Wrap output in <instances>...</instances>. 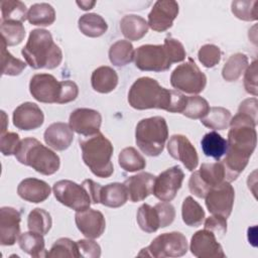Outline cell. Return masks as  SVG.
I'll use <instances>...</instances> for the list:
<instances>
[{"label":"cell","mask_w":258,"mask_h":258,"mask_svg":"<svg viewBox=\"0 0 258 258\" xmlns=\"http://www.w3.org/2000/svg\"><path fill=\"white\" fill-rule=\"evenodd\" d=\"M21 53L26 63L34 70H52L58 67L62 60L60 47L54 43L50 32L41 28L30 31Z\"/></svg>","instance_id":"cell-4"},{"label":"cell","mask_w":258,"mask_h":258,"mask_svg":"<svg viewBox=\"0 0 258 258\" xmlns=\"http://www.w3.org/2000/svg\"><path fill=\"white\" fill-rule=\"evenodd\" d=\"M82 184L87 188L91 197L92 204H99V192H100L101 185L92 179H85Z\"/></svg>","instance_id":"cell-51"},{"label":"cell","mask_w":258,"mask_h":258,"mask_svg":"<svg viewBox=\"0 0 258 258\" xmlns=\"http://www.w3.org/2000/svg\"><path fill=\"white\" fill-rule=\"evenodd\" d=\"M52 191L55 199L61 205L76 212L87 210L92 204L87 188L83 184H78L73 180L61 179L54 182Z\"/></svg>","instance_id":"cell-12"},{"label":"cell","mask_w":258,"mask_h":258,"mask_svg":"<svg viewBox=\"0 0 258 258\" xmlns=\"http://www.w3.org/2000/svg\"><path fill=\"white\" fill-rule=\"evenodd\" d=\"M118 162L121 168L128 172L139 171L146 166L144 157L137 151V149L131 146L121 150L118 156Z\"/></svg>","instance_id":"cell-37"},{"label":"cell","mask_w":258,"mask_h":258,"mask_svg":"<svg viewBox=\"0 0 258 258\" xmlns=\"http://www.w3.org/2000/svg\"><path fill=\"white\" fill-rule=\"evenodd\" d=\"M91 84L96 92L108 94L117 87L118 75L111 67H99L92 74Z\"/></svg>","instance_id":"cell-26"},{"label":"cell","mask_w":258,"mask_h":258,"mask_svg":"<svg viewBox=\"0 0 258 258\" xmlns=\"http://www.w3.org/2000/svg\"><path fill=\"white\" fill-rule=\"evenodd\" d=\"M204 225L205 229L210 230L219 237H223L227 232V219L219 215H213L207 218Z\"/></svg>","instance_id":"cell-49"},{"label":"cell","mask_w":258,"mask_h":258,"mask_svg":"<svg viewBox=\"0 0 258 258\" xmlns=\"http://www.w3.org/2000/svg\"><path fill=\"white\" fill-rule=\"evenodd\" d=\"M248 68V57L246 54L237 52L232 54L222 70V77L227 82L237 81Z\"/></svg>","instance_id":"cell-34"},{"label":"cell","mask_w":258,"mask_h":258,"mask_svg":"<svg viewBox=\"0 0 258 258\" xmlns=\"http://www.w3.org/2000/svg\"><path fill=\"white\" fill-rule=\"evenodd\" d=\"M179 11L178 3L173 0L156 1L148 14V27L157 32L170 28Z\"/></svg>","instance_id":"cell-15"},{"label":"cell","mask_w":258,"mask_h":258,"mask_svg":"<svg viewBox=\"0 0 258 258\" xmlns=\"http://www.w3.org/2000/svg\"><path fill=\"white\" fill-rule=\"evenodd\" d=\"M137 224L146 233H154L160 228V218L155 207L143 204L139 207L136 215Z\"/></svg>","instance_id":"cell-33"},{"label":"cell","mask_w":258,"mask_h":258,"mask_svg":"<svg viewBox=\"0 0 258 258\" xmlns=\"http://www.w3.org/2000/svg\"><path fill=\"white\" fill-rule=\"evenodd\" d=\"M205 211L191 197H186L181 206L182 221L186 226L199 227L205 219Z\"/></svg>","instance_id":"cell-36"},{"label":"cell","mask_w":258,"mask_h":258,"mask_svg":"<svg viewBox=\"0 0 258 258\" xmlns=\"http://www.w3.org/2000/svg\"><path fill=\"white\" fill-rule=\"evenodd\" d=\"M201 145L205 155L216 160H220L227 150V140L216 131L205 134L201 140Z\"/></svg>","instance_id":"cell-30"},{"label":"cell","mask_w":258,"mask_h":258,"mask_svg":"<svg viewBox=\"0 0 258 258\" xmlns=\"http://www.w3.org/2000/svg\"><path fill=\"white\" fill-rule=\"evenodd\" d=\"M198 57L205 68H213L221 60V50L215 44H205L200 48Z\"/></svg>","instance_id":"cell-45"},{"label":"cell","mask_w":258,"mask_h":258,"mask_svg":"<svg viewBox=\"0 0 258 258\" xmlns=\"http://www.w3.org/2000/svg\"><path fill=\"white\" fill-rule=\"evenodd\" d=\"M6 44L1 40V64L3 76H18L26 68V63L14 57L6 48Z\"/></svg>","instance_id":"cell-41"},{"label":"cell","mask_w":258,"mask_h":258,"mask_svg":"<svg viewBox=\"0 0 258 258\" xmlns=\"http://www.w3.org/2000/svg\"><path fill=\"white\" fill-rule=\"evenodd\" d=\"M18 245L23 252L31 257L40 258L46 257L47 255L43 235L39 233L29 231L20 234L18 238Z\"/></svg>","instance_id":"cell-28"},{"label":"cell","mask_w":258,"mask_h":258,"mask_svg":"<svg viewBox=\"0 0 258 258\" xmlns=\"http://www.w3.org/2000/svg\"><path fill=\"white\" fill-rule=\"evenodd\" d=\"M80 256L87 258H99L101 256V247L100 245L88 238V240L82 239L77 241Z\"/></svg>","instance_id":"cell-48"},{"label":"cell","mask_w":258,"mask_h":258,"mask_svg":"<svg viewBox=\"0 0 258 258\" xmlns=\"http://www.w3.org/2000/svg\"><path fill=\"white\" fill-rule=\"evenodd\" d=\"M0 31L2 41L7 46L18 45L25 37V28L21 22L17 21H1Z\"/></svg>","instance_id":"cell-38"},{"label":"cell","mask_w":258,"mask_h":258,"mask_svg":"<svg viewBox=\"0 0 258 258\" xmlns=\"http://www.w3.org/2000/svg\"><path fill=\"white\" fill-rule=\"evenodd\" d=\"M183 178L184 173L179 165L169 167L155 177L152 194L161 202H170L181 187Z\"/></svg>","instance_id":"cell-14"},{"label":"cell","mask_w":258,"mask_h":258,"mask_svg":"<svg viewBox=\"0 0 258 258\" xmlns=\"http://www.w3.org/2000/svg\"><path fill=\"white\" fill-rule=\"evenodd\" d=\"M52 225L50 214L40 208L33 209L27 217V227L29 231L45 235L48 233Z\"/></svg>","instance_id":"cell-40"},{"label":"cell","mask_w":258,"mask_h":258,"mask_svg":"<svg viewBox=\"0 0 258 258\" xmlns=\"http://www.w3.org/2000/svg\"><path fill=\"white\" fill-rule=\"evenodd\" d=\"M225 180V169L221 161L203 163L199 170L194 171L188 180L189 191L205 199L209 190Z\"/></svg>","instance_id":"cell-11"},{"label":"cell","mask_w":258,"mask_h":258,"mask_svg":"<svg viewBox=\"0 0 258 258\" xmlns=\"http://www.w3.org/2000/svg\"><path fill=\"white\" fill-rule=\"evenodd\" d=\"M102 123L101 114L93 109L79 108L70 115L69 125L73 131L89 137L100 132Z\"/></svg>","instance_id":"cell-17"},{"label":"cell","mask_w":258,"mask_h":258,"mask_svg":"<svg viewBox=\"0 0 258 258\" xmlns=\"http://www.w3.org/2000/svg\"><path fill=\"white\" fill-rule=\"evenodd\" d=\"M135 50L128 40H117L109 49V59L116 67H124L134 59Z\"/></svg>","instance_id":"cell-32"},{"label":"cell","mask_w":258,"mask_h":258,"mask_svg":"<svg viewBox=\"0 0 258 258\" xmlns=\"http://www.w3.org/2000/svg\"><path fill=\"white\" fill-rule=\"evenodd\" d=\"M120 29L122 34L128 40L137 41L147 33L148 23L139 15L128 14L121 19Z\"/></svg>","instance_id":"cell-27"},{"label":"cell","mask_w":258,"mask_h":258,"mask_svg":"<svg viewBox=\"0 0 258 258\" xmlns=\"http://www.w3.org/2000/svg\"><path fill=\"white\" fill-rule=\"evenodd\" d=\"M128 201V192L124 183L112 182L101 186L99 204L109 208H120Z\"/></svg>","instance_id":"cell-25"},{"label":"cell","mask_w":258,"mask_h":258,"mask_svg":"<svg viewBox=\"0 0 258 258\" xmlns=\"http://www.w3.org/2000/svg\"><path fill=\"white\" fill-rule=\"evenodd\" d=\"M186 52L182 43L173 38L166 37L163 44H143L134 53L137 69L144 72L160 73L169 70L172 63L185 59Z\"/></svg>","instance_id":"cell-3"},{"label":"cell","mask_w":258,"mask_h":258,"mask_svg":"<svg viewBox=\"0 0 258 258\" xmlns=\"http://www.w3.org/2000/svg\"><path fill=\"white\" fill-rule=\"evenodd\" d=\"M227 139L226 156L221 161L225 169V180L233 181L247 166L257 144V103L244 100L237 114L231 118Z\"/></svg>","instance_id":"cell-1"},{"label":"cell","mask_w":258,"mask_h":258,"mask_svg":"<svg viewBox=\"0 0 258 258\" xmlns=\"http://www.w3.org/2000/svg\"><path fill=\"white\" fill-rule=\"evenodd\" d=\"M75 222L79 231L89 239H97L102 236L106 228L104 215L97 210L87 209L77 212Z\"/></svg>","instance_id":"cell-19"},{"label":"cell","mask_w":258,"mask_h":258,"mask_svg":"<svg viewBox=\"0 0 258 258\" xmlns=\"http://www.w3.org/2000/svg\"><path fill=\"white\" fill-rule=\"evenodd\" d=\"M21 140L19 135L15 132H6L1 134L0 138V150L5 156L15 155L20 146Z\"/></svg>","instance_id":"cell-46"},{"label":"cell","mask_w":258,"mask_h":258,"mask_svg":"<svg viewBox=\"0 0 258 258\" xmlns=\"http://www.w3.org/2000/svg\"><path fill=\"white\" fill-rule=\"evenodd\" d=\"M232 118L231 112L224 107H212L207 115L201 119V123L214 130L227 129Z\"/></svg>","instance_id":"cell-35"},{"label":"cell","mask_w":258,"mask_h":258,"mask_svg":"<svg viewBox=\"0 0 258 258\" xmlns=\"http://www.w3.org/2000/svg\"><path fill=\"white\" fill-rule=\"evenodd\" d=\"M27 20L36 26H49L55 20V11L48 3H35L30 6Z\"/></svg>","instance_id":"cell-31"},{"label":"cell","mask_w":258,"mask_h":258,"mask_svg":"<svg viewBox=\"0 0 258 258\" xmlns=\"http://www.w3.org/2000/svg\"><path fill=\"white\" fill-rule=\"evenodd\" d=\"M50 186L44 180L27 177L20 181L17 186L18 196L29 203H42L44 202L50 195Z\"/></svg>","instance_id":"cell-24"},{"label":"cell","mask_w":258,"mask_h":258,"mask_svg":"<svg viewBox=\"0 0 258 258\" xmlns=\"http://www.w3.org/2000/svg\"><path fill=\"white\" fill-rule=\"evenodd\" d=\"M187 241L180 232L163 233L152 240L149 246L143 248L138 256L154 258L181 257L187 252Z\"/></svg>","instance_id":"cell-9"},{"label":"cell","mask_w":258,"mask_h":258,"mask_svg":"<svg viewBox=\"0 0 258 258\" xmlns=\"http://www.w3.org/2000/svg\"><path fill=\"white\" fill-rule=\"evenodd\" d=\"M167 151L172 158L181 161L187 170L192 171L197 168L199 164L198 152L184 135H172L167 143Z\"/></svg>","instance_id":"cell-18"},{"label":"cell","mask_w":258,"mask_h":258,"mask_svg":"<svg viewBox=\"0 0 258 258\" xmlns=\"http://www.w3.org/2000/svg\"><path fill=\"white\" fill-rule=\"evenodd\" d=\"M155 175L149 172H140L128 177L124 185L128 192V199L132 203L144 201L152 194Z\"/></svg>","instance_id":"cell-22"},{"label":"cell","mask_w":258,"mask_h":258,"mask_svg":"<svg viewBox=\"0 0 258 258\" xmlns=\"http://www.w3.org/2000/svg\"><path fill=\"white\" fill-rule=\"evenodd\" d=\"M27 9L23 2L18 0L1 1V21L23 22L27 19Z\"/></svg>","instance_id":"cell-39"},{"label":"cell","mask_w":258,"mask_h":258,"mask_svg":"<svg viewBox=\"0 0 258 258\" xmlns=\"http://www.w3.org/2000/svg\"><path fill=\"white\" fill-rule=\"evenodd\" d=\"M43 138L49 147L57 151H62L71 146L74 140V131L69 124L55 122L45 129Z\"/></svg>","instance_id":"cell-23"},{"label":"cell","mask_w":258,"mask_h":258,"mask_svg":"<svg viewBox=\"0 0 258 258\" xmlns=\"http://www.w3.org/2000/svg\"><path fill=\"white\" fill-rule=\"evenodd\" d=\"M210 110V105L206 99L200 96L186 97L185 107L182 111V115L190 119H202Z\"/></svg>","instance_id":"cell-43"},{"label":"cell","mask_w":258,"mask_h":258,"mask_svg":"<svg viewBox=\"0 0 258 258\" xmlns=\"http://www.w3.org/2000/svg\"><path fill=\"white\" fill-rule=\"evenodd\" d=\"M244 87L247 93L256 97L258 95L257 87V60L253 62L246 69L244 76Z\"/></svg>","instance_id":"cell-47"},{"label":"cell","mask_w":258,"mask_h":258,"mask_svg":"<svg viewBox=\"0 0 258 258\" xmlns=\"http://www.w3.org/2000/svg\"><path fill=\"white\" fill-rule=\"evenodd\" d=\"M206 207L212 215H219L229 218L232 213L235 190L229 181L224 180L222 183L212 187L205 197Z\"/></svg>","instance_id":"cell-13"},{"label":"cell","mask_w":258,"mask_h":258,"mask_svg":"<svg viewBox=\"0 0 258 258\" xmlns=\"http://www.w3.org/2000/svg\"><path fill=\"white\" fill-rule=\"evenodd\" d=\"M15 157L21 164L30 166L43 175L55 173L60 165L58 155L32 137L21 140Z\"/></svg>","instance_id":"cell-7"},{"label":"cell","mask_w":258,"mask_h":258,"mask_svg":"<svg viewBox=\"0 0 258 258\" xmlns=\"http://www.w3.org/2000/svg\"><path fill=\"white\" fill-rule=\"evenodd\" d=\"M158 211L160 218V228H165L169 226L175 218L174 207L167 202H160L154 206Z\"/></svg>","instance_id":"cell-50"},{"label":"cell","mask_w":258,"mask_h":258,"mask_svg":"<svg viewBox=\"0 0 258 258\" xmlns=\"http://www.w3.org/2000/svg\"><path fill=\"white\" fill-rule=\"evenodd\" d=\"M80 31L89 37L102 36L108 29L105 19L97 13H87L82 15L78 20Z\"/></svg>","instance_id":"cell-29"},{"label":"cell","mask_w":258,"mask_h":258,"mask_svg":"<svg viewBox=\"0 0 258 258\" xmlns=\"http://www.w3.org/2000/svg\"><path fill=\"white\" fill-rule=\"evenodd\" d=\"M128 103L136 110L161 109L170 113H182L186 97L179 91L161 87L152 78L141 77L129 89Z\"/></svg>","instance_id":"cell-2"},{"label":"cell","mask_w":258,"mask_h":258,"mask_svg":"<svg viewBox=\"0 0 258 258\" xmlns=\"http://www.w3.org/2000/svg\"><path fill=\"white\" fill-rule=\"evenodd\" d=\"M77 5L80 6L83 10H90L93 8V6L96 4V1H77Z\"/></svg>","instance_id":"cell-52"},{"label":"cell","mask_w":258,"mask_h":258,"mask_svg":"<svg viewBox=\"0 0 258 258\" xmlns=\"http://www.w3.org/2000/svg\"><path fill=\"white\" fill-rule=\"evenodd\" d=\"M167 138V123L161 116L144 118L136 126V144L148 156H158L163 151Z\"/></svg>","instance_id":"cell-8"},{"label":"cell","mask_w":258,"mask_h":258,"mask_svg":"<svg viewBox=\"0 0 258 258\" xmlns=\"http://www.w3.org/2000/svg\"><path fill=\"white\" fill-rule=\"evenodd\" d=\"M170 84L176 90L186 94H200L207 85V77L188 57L187 61L177 66L170 76Z\"/></svg>","instance_id":"cell-10"},{"label":"cell","mask_w":258,"mask_h":258,"mask_svg":"<svg viewBox=\"0 0 258 258\" xmlns=\"http://www.w3.org/2000/svg\"><path fill=\"white\" fill-rule=\"evenodd\" d=\"M80 147L83 160L93 174L102 178L113 174L114 166L111 158L114 149L105 135L99 132L87 138H80Z\"/></svg>","instance_id":"cell-6"},{"label":"cell","mask_w":258,"mask_h":258,"mask_svg":"<svg viewBox=\"0 0 258 258\" xmlns=\"http://www.w3.org/2000/svg\"><path fill=\"white\" fill-rule=\"evenodd\" d=\"M258 1L248 0H236L231 4L232 13L241 20L244 21H255L258 18L257 14Z\"/></svg>","instance_id":"cell-42"},{"label":"cell","mask_w":258,"mask_h":258,"mask_svg":"<svg viewBox=\"0 0 258 258\" xmlns=\"http://www.w3.org/2000/svg\"><path fill=\"white\" fill-rule=\"evenodd\" d=\"M21 214L14 208L2 207L0 209V244L12 246L20 236Z\"/></svg>","instance_id":"cell-20"},{"label":"cell","mask_w":258,"mask_h":258,"mask_svg":"<svg viewBox=\"0 0 258 258\" xmlns=\"http://www.w3.org/2000/svg\"><path fill=\"white\" fill-rule=\"evenodd\" d=\"M189 250L198 258H224L226 256L216 235L207 229L197 231L192 235Z\"/></svg>","instance_id":"cell-16"},{"label":"cell","mask_w":258,"mask_h":258,"mask_svg":"<svg viewBox=\"0 0 258 258\" xmlns=\"http://www.w3.org/2000/svg\"><path fill=\"white\" fill-rule=\"evenodd\" d=\"M31 96L40 103L67 104L75 101L79 88L73 81H57L50 74H36L29 82Z\"/></svg>","instance_id":"cell-5"},{"label":"cell","mask_w":258,"mask_h":258,"mask_svg":"<svg viewBox=\"0 0 258 258\" xmlns=\"http://www.w3.org/2000/svg\"><path fill=\"white\" fill-rule=\"evenodd\" d=\"M13 124L20 130H34L44 122V115L41 109L32 102H25L19 105L12 115Z\"/></svg>","instance_id":"cell-21"},{"label":"cell","mask_w":258,"mask_h":258,"mask_svg":"<svg viewBox=\"0 0 258 258\" xmlns=\"http://www.w3.org/2000/svg\"><path fill=\"white\" fill-rule=\"evenodd\" d=\"M46 257H74L79 258L80 252L77 242L69 238H59L51 246Z\"/></svg>","instance_id":"cell-44"}]
</instances>
